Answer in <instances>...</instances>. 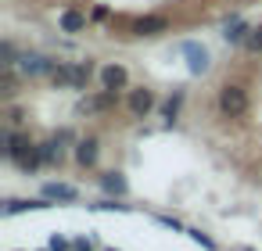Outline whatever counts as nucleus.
<instances>
[{
	"label": "nucleus",
	"mask_w": 262,
	"mask_h": 251,
	"mask_svg": "<svg viewBox=\"0 0 262 251\" xmlns=\"http://www.w3.org/2000/svg\"><path fill=\"white\" fill-rule=\"evenodd\" d=\"M112 104H115V90H104L101 97H86V101L79 104V111L90 115V111H104V108H112Z\"/></svg>",
	"instance_id": "obj_8"
},
{
	"label": "nucleus",
	"mask_w": 262,
	"mask_h": 251,
	"mask_svg": "<svg viewBox=\"0 0 262 251\" xmlns=\"http://www.w3.org/2000/svg\"><path fill=\"white\" fill-rule=\"evenodd\" d=\"M76 162H79V165H94V162H97V140H83V144L76 147Z\"/></svg>",
	"instance_id": "obj_12"
},
{
	"label": "nucleus",
	"mask_w": 262,
	"mask_h": 251,
	"mask_svg": "<svg viewBox=\"0 0 262 251\" xmlns=\"http://www.w3.org/2000/svg\"><path fill=\"white\" fill-rule=\"evenodd\" d=\"M248 33H251V26H248V22H241V18H230V22H226V29H223V36H226L230 43H244V40H248Z\"/></svg>",
	"instance_id": "obj_7"
},
{
	"label": "nucleus",
	"mask_w": 262,
	"mask_h": 251,
	"mask_svg": "<svg viewBox=\"0 0 262 251\" xmlns=\"http://www.w3.org/2000/svg\"><path fill=\"white\" fill-rule=\"evenodd\" d=\"M65 247H69V244H65L61 237H51V251H65Z\"/></svg>",
	"instance_id": "obj_17"
},
{
	"label": "nucleus",
	"mask_w": 262,
	"mask_h": 251,
	"mask_svg": "<svg viewBox=\"0 0 262 251\" xmlns=\"http://www.w3.org/2000/svg\"><path fill=\"white\" fill-rule=\"evenodd\" d=\"M133 33H137V36H155V33H165V18H137V22H133Z\"/></svg>",
	"instance_id": "obj_10"
},
{
	"label": "nucleus",
	"mask_w": 262,
	"mask_h": 251,
	"mask_svg": "<svg viewBox=\"0 0 262 251\" xmlns=\"http://www.w3.org/2000/svg\"><path fill=\"white\" fill-rule=\"evenodd\" d=\"M180 101H183V97H180V94H176V97H172V101H169V104H165V119H172V115H176V111H180Z\"/></svg>",
	"instance_id": "obj_16"
},
{
	"label": "nucleus",
	"mask_w": 262,
	"mask_h": 251,
	"mask_svg": "<svg viewBox=\"0 0 262 251\" xmlns=\"http://www.w3.org/2000/svg\"><path fill=\"white\" fill-rule=\"evenodd\" d=\"M101 183H104V190H108V194H126V179H122L119 172H108Z\"/></svg>",
	"instance_id": "obj_13"
},
{
	"label": "nucleus",
	"mask_w": 262,
	"mask_h": 251,
	"mask_svg": "<svg viewBox=\"0 0 262 251\" xmlns=\"http://www.w3.org/2000/svg\"><path fill=\"white\" fill-rule=\"evenodd\" d=\"M43 197L47 201H72L76 197V187H69V183H47L43 187Z\"/></svg>",
	"instance_id": "obj_11"
},
{
	"label": "nucleus",
	"mask_w": 262,
	"mask_h": 251,
	"mask_svg": "<svg viewBox=\"0 0 262 251\" xmlns=\"http://www.w3.org/2000/svg\"><path fill=\"white\" fill-rule=\"evenodd\" d=\"M108 251H115V247H108Z\"/></svg>",
	"instance_id": "obj_19"
},
{
	"label": "nucleus",
	"mask_w": 262,
	"mask_h": 251,
	"mask_svg": "<svg viewBox=\"0 0 262 251\" xmlns=\"http://www.w3.org/2000/svg\"><path fill=\"white\" fill-rule=\"evenodd\" d=\"M219 111L230 115V119L244 115V111H248V94H244L241 86H223V90H219Z\"/></svg>",
	"instance_id": "obj_2"
},
{
	"label": "nucleus",
	"mask_w": 262,
	"mask_h": 251,
	"mask_svg": "<svg viewBox=\"0 0 262 251\" xmlns=\"http://www.w3.org/2000/svg\"><path fill=\"white\" fill-rule=\"evenodd\" d=\"M90 72H94L90 61H83V65H58L51 72V79H54V86H76V90H83L86 79H90Z\"/></svg>",
	"instance_id": "obj_1"
},
{
	"label": "nucleus",
	"mask_w": 262,
	"mask_h": 251,
	"mask_svg": "<svg viewBox=\"0 0 262 251\" xmlns=\"http://www.w3.org/2000/svg\"><path fill=\"white\" fill-rule=\"evenodd\" d=\"M18 65H22L26 76H51V72H54V65H51L43 54H22Z\"/></svg>",
	"instance_id": "obj_4"
},
{
	"label": "nucleus",
	"mask_w": 262,
	"mask_h": 251,
	"mask_svg": "<svg viewBox=\"0 0 262 251\" xmlns=\"http://www.w3.org/2000/svg\"><path fill=\"white\" fill-rule=\"evenodd\" d=\"M244 47H248V51H255V54H258V51H262V26H258V29H251V33H248V40H244Z\"/></svg>",
	"instance_id": "obj_14"
},
{
	"label": "nucleus",
	"mask_w": 262,
	"mask_h": 251,
	"mask_svg": "<svg viewBox=\"0 0 262 251\" xmlns=\"http://www.w3.org/2000/svg\"><path fill=\"white\" fill-rule=\"evenodd\" d=\"M248 251H251V247H248Z\"/></svg>",
	"instance_id": "obj_20"
},
{
	"label": "nucleus",
	"mask_w": 262,
	"mask_h": 251,
	"mask_svg": "<svg viewBox=\"0 0 262 251\" xmlns=\"http://www.w3.org/2000/svg\"><path fill=\"white\" fill-rule=\"evenodd\" d=\"M61 29H65V33H83V29H86V15H83V11H72V8L61 11Z\"/></svg>",
	"instance_id": "obj_9"
},
{
	"label": "nucleus",
	"mask_w": 262,
	"mask_h": 251,
	"mask_svg": "<svg viewBox=\"0 0 262 251\" xmlns=\"http://www.w3.org/2000/svg\"><path fill=\"white\" fill-rule=\"evenodd\" d=\"M76 251H90V240H76Z\"/></svg>",
	"instance_id": "obj_18"
},
{
	"label": "nucleus",
	"mask_w": 262,
	"mask_h": 251,
	"mask_svg": "<svg viewBox=\"0 0 262 251\" xmlns=\"http://www.w3.org/2000/svg\"><path fill=\"white\" fill-rule=\"evenodd\" d=\"M151 108H155V94H151V90H133V94H129V111H133L137 119H144Z\"/></svg>",
	"instance_id": "obj_5"
},
{
	"label": "nucleus",
	"mask_w": 262,
	"mask_h": 251,
	"mask_svg": "<svg viewBox=\"0 0 262 251\" xmlns=\"http://www.w3.org/2000/svg\"><path fill=\"white\" fill-rule=\"evenodd\" d=\"M183 54H187L190 76H205V72H208V51H205L201 43H183Z\"/></svg>",
	"instance_id": "obj_3"
},
{
	"label": "nucleus",
	"mask_w": 262,
	"mask_h": 251,
	"mask_svg": "<svg viewBox=\"0 0 262 251\" xmlns=\"http://www.w3.org/2000/svg\"><path fill=\"white\" fill-rule=\"evenodd\" d=\"M126 69L122 65H108V69H101V83H104V90H122L126 86Z\"/></svg>",
	"instance_id": "obj_6"
},
{
	"label": "nucleus",
	"mask_w": 262,
	"mask_h": 251,
	"mask_svg": "<svg viewBox=\"0 0 262 251\" xmlns=\"http://www.w3.org/2000/svg\"><path fill=\"white\" fill-rule=\"evenodd\" d=\"M40 158H43V162H58V158H61L58 144H40Z\"/></svg>",
	"instance_id": "obj_15"
}]
</instances>
